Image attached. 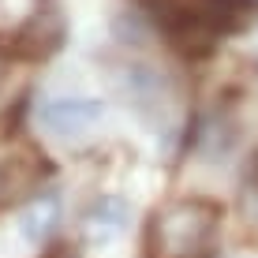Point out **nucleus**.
<instances>
[{"mask_svg": "<svg viewBox=\"0 0 258 258\" xmlns=\"http://www.w3.org/2000/svg\"><path fill=\"white\" fill-rule=\"evenodd\" d=\"M139 8L154 19L157 38L187 60H206L258 15V0H139Z\"/></svg>", "mask_w": 258, "mask_h": 258, "instance_id": "nucleus-1", "label": "nucleus"}, {"mask_svg": "<svg viewBox=\"0 0 258 258\" xmlns=\"http://www.w3.org/2000/svg\"><path fill=\"white\" fill-rule=\"evenodd\" d=\"M221 217V202L202 195L157 206L146 225V258H210Z\"/></svg>", "mask_w": 258, "mask_h": 258, "instance_id": "nucleus-2", "label": "nucleus"}, {"mask_svg": "<svg viewBox=\"0 0 258 258\" xmlns=\"http://www.w3.org/2000/svg\"><path fill=\"white\" fill-rule=\"evenodd\" d=\"M64 41H68L64 12H60L56 4H38L19 26H15L8 49H12L15 60H49L52 52L64 49Z\"/></svg>", "mask_w": 258, "mask_h": 258, "instance_id": "nucleus-3", "label": "nucleus"}, {"mask_svg": "<svg viewBox=\"0 0 258 258\" xmlns=\"http://www.w3.org/2000/svg\"><path fill=\"white\" fill-rule=\"evenodd\" d=\"M112 79V90L123 97L127 109H135L139 116H150V109H165L168 101V79L161 68H150V64H116L109 71Z\"/></svg>", "mask_w": 258, "mask_h": 258, "instance_id": "nucleus-4", "label": "nucleus"}, {"mask_svg": "<svg viewBox=\"0 0 258 258\" xmlns=\"http://www.w3.org/2000/svg\"><path fill=\"white\" fill-rule=\"evenodd\" d=\"M101 116H105V101L101 97H90V94L49 97V101H41V109H38L41 127H45L49 135H56V139L83 135V131H90Z\"/></svg>", "mask_w": 258, "mask_h": 258, "instance_id": "nucleus-5", "label": "nucleus"}, {"mask_svg": "<svg viewBox=\"0 0 258 258\" xmlns=\"http://www.w3.org/2000/svg\"><path fill=\"white\" fill-rule=\"evenodd\" d=\"M60 221H64V202H60V191H56V187H45V191H38V195H34V199L19 210L15 228H19V236H23L30 247H45V243L56 239Z\"/></svg>", "mask_w": 258, "mask_h": 258, "instance_id": "nucleus-6", "label": "nucleus"}, {"mask_svg": "<svg viewBox=\"0 0 258 258\" xmlns=\"http://www.w3.org/2000/svg\"><path fill=\"white\" fill-rule=\"evenodd\" d=\"M236 221L247 243H258V161H251L236 187Z\"/></svg>", "mask_w": 258, "mask_h": 258, "instance_id": "nucleus-7", "label": "nucleus"}, {"mask_svg": "<svg viewBox=\"0 0 258 258\" xmlns=\"http://www.w3.org/2000/svg\"><path fill=\"white\" fill-rule=\"evenodd\" d=\"M127 217H131V206H127V199H120V195H97L90 206L83 210V221L94 225V228H101V236L105 232H120V228L127 225Z\"/></svg>", "mask_w": 258, "mask_h": 258, "instance_id": "nucleus-8", "label": "nucleus"}, {"mask_svg": "<svg viewBox=\"0 0 258 258\" xmlns=\"http://www.w3.org/2000/svg\"><path fill=\"white\" fill-rule=\"evenodd\" d=\"M112 38L120 45H131V49H142L150 45V38H157V26L142 8H131V12H120L116 23H112Z\"/></svg>", "mask_w": 258, "mask_h": 258, "instance_id": "nucleus-9", "label": "nucleus"}, {"mask_svg": "<svg viewBox=\"0 0 258 258\" xmlns=\"http://www.w3.org/2000/svg\"><path fill=\"white\" fill-rule=\"evenodd\" d=\"M38 258H75V247L64 243V239H52V243L41 247V254Z\"/></svg>", "mask_w": 258, "mask_h": 258, "instance_id": "nucleus-10", "label": "nucleus"}, {"mask_svg": "<svg viewBox=\"0 0 258 258\" xmlns=\"http://www.w3.org/2000/svg\"><path fill=\"white\" fill-rule=\"evenodd\" d=\"M12 49H8V41H0V83H4V75H8V68H12Z\"/></svg>", "mask_w": 258, "mask_h": 258, "instance_id": "nucleus-11", "label": "nucleus"}, {"mask_svg": "<svg viewBox=\"0 0 258 258\" xmlns=\"http://www.w3.org/2000/svg\"><path fill=\"white\" fill-rule=\"evenodd\" d=\"M8 187H12V183H8L4 168H0V206H4V202H8Z\"/></svg>", "mask_w": 258, "mask_h": 258, "instance_id": "nucleus-12", "label": "nucleus"}]
</instances>
